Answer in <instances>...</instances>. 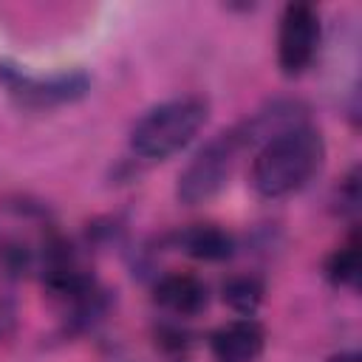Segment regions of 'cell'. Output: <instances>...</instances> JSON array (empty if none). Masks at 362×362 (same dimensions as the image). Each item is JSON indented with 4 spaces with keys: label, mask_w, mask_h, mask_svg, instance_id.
I'll return each mask as SVG.
<instances>
[{
    "label": "cell",
    "mask_w": 362,
    "mask_h": 362,
    "mask_svg": "<svg viewBox=\"0 0 362 362\" xmlns=\"http://www.w3.org/2000/svg\"><path fill=\"white\" fill-rule=\"evenodd\" d=\"M322 161L325 139L314 124L303 122L257 147L249 181L260 198H286L303 189L320 173Z\"/></svg>",
    "instance_id": "6da1fadb"
},
{
    "label": "cell",
    "mask_w": 362,
    "mask_h": 362,
    "mask_svg": "<svg viewBox=\"0 0 362 362\" xmlns=\"http://www.w3.org/2000/svg\"><path fill=\"white\" fill-rule=\"evenodd\" d=\"M209 119L204 96H175L150 107L130 130V150L147 161H164L181 153Z\"/></svg>",
    "instance_id": "7a4b0ae2"
},
{
    "label": "cell",
    "mask_w": 362,
    "mask_h": 362,
    "mask_svg": "<svg viewBox=\"0 0 362 362\" xmlns=\"http://www.w3.org/2000/svg\"><path fill=\"white\" fill-rule=\"evenodd\" d=\"M0 85L6 88L11 102L25 110H51L74 105L90 93V76L79 68L37 74L8 59L0 62Z\"/></svg>",
    "instance_id": "3957f363"
},
{
    "label": "cell",
    "mask_w": 362,
    "mask_h": 362,
    "mask_svg": "<svg viewBox=\"0 0 362 362\" xmlns=\"http://www.w3.org/2000/svg\"><path fill=\"white\" fill-rule=\"evenodd\" d=\"M240 150H246V144H243V139L238 136L235 127L209 139L192 156V161L181 170L178 184H175V198L187 206L212 201L229 184Z\"/></svg>",
    "instance_id": "277c9868"
},
{
    "label": "cell",
    "mask_w": 362,
    "mask_h": 362,
    "mask_svg": "<svg viewBox=\"0 0 362 362\" xmlns=\"http://www.w3.org/2000/svg\"><path fill=\"white\" fill-rule=\"evenodd\" d=\"M320 48V11L311 3H288L277 25V68L283 76H300L311 68Z\"/></svg>",
    "instance_id": "5b68a950"
},
{
    "label": "cell",
    "mask_w": 362,
    "mask_h": 362,
    "mask_svg": "<svg viewBox=\"0 0 362 362\" xmlns=\"http://www.w3.org/2000/svg\"><path fill=\"white\" fill-rule=\"evenodd\" d=\"M266 348V328L255 317H240L218 325L209 334L215 362H257Z\"/></svg>",
    "instance_id": "8992f818"
},
{
    "label": "cell",
    "mask_w": 362,
    "mask_h": 362,
    "mask_svg": "<svg viewBox=\"0 0 362 362\" xmlns=\"http://www.w3.org/2000/svg\"><path fill=\"white\" fill-rule=\"evenodd\" d=\"M153 300L175 317H195L206 308L209 291H206V283L198 280L195 274L173 272V274L158 277V283L153 288Z\"/></svg>",
    "instance_id": "52a82bcc"
},
{
    "label": "cell",
    "mask_w": 362,
    "mask_h": 362,
    "mask_svg": "<svg viewBox=\"0 0 362 362\" xmlns=\"http://www.w3.org/2000/svg\"><path fill=\"white\" fill-rule=\"evenodd\" d=\"M173 246L192 257V260H206V263H221L235 255V235L215 226V223H195L173 232Z\"/></svg>",
    "instance_id": "ba28073f"
},
{
    "label": "cell",
    "mask_w": 362,
    "mask_h": 362,
    "mask_svg": "<svg viewBox=\"0 0 362 362\" xmlns=\"http://www.w3.org/2000/svg\"><path fill=\"white\" fill-rule=\"evenodd\" d=\"M263 294H266V286H263V280L255 277V274H235V277H229V280L221 286V300H223L232 311H238V314H243V317H252V314L260 308Z\"/></svg>",
    "instance_id": "9c48e42d"
},
{
    "label": "cell",
    "mask_w": 362,
    "mask_h": 362,
    "mask_svg": "<svg viewBox=\"0 0 362 362\" xmlns=\"http://www.w3.org/2000/svg\"><path fill=\"white\" fill-rule=\"evenodd\" d=\"M325 277L334 286L356 288V283H359V240H356V235H351L342 246H337L328 255V260H325Z\"/></svg>",
    "instance_id": "30bf717a"
},
{
    "label": "cell",
    "mask_w": 362,
    "mask_h": 362,
    "mask_svg": "<svg viewBox=\"0 0 362 362\" xmlns=\"http://www.w3.org/2000/svg\"><path fill=\"white\" fill-rule=\"evenodd\" d=\"M331 362H359V354H356V351H342V354H337Z\"/></svg>",
    "instance_id": "8fae6325"
}]
</instances>
